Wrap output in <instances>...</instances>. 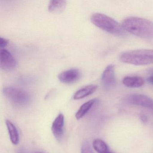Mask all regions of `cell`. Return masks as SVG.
Masks as SVG:
<instances>
[{"mask_svg":"<svg viewBox=\"0 0 153 153\" xmlns=\"http://www.w3.org/2000/svg\"><path fill=\"white\" fill-rule=\"evenodd\" d=\"M6 124L11 143L13 145H17L19 142V136L16 127L12 122L8 120H6Z\"/></svg>","mask_w":153,"mask_h":153,"instance_id":"12","label":"cell"},{"mask_svg":"<svg viewBox=\"0 0 153 153\" xmlns=\"http://www.w3.org/2000/svg\"><path fill=\"white\" fill-rule=\"evenodd\" d=\"M140 118L141 120H142L143 122L146 123L147 121V116L145 115V114H142V115H141V116H140Z\"/></svg>","mask_w":153,"mask_h":153,"instance_id":"18","label":"cell"},{"mask_svg":"<svg viewBox=\"0 0 153 153\" xmlns=\"http://www.w3.org/2000/svg\"><path fill=\"white\" fill-rule=\"evenodd\" d=\"M17 67V62L14 56L5 49L0 50V68L4 71H11Z\"/></svg>","mask_w":153,"mask_h":153,"instance_id":"6","label":"cell"},{"mask_svg":"<svg viewBox=\"0 0 153 153\" xmlns=\"http://www.w3.org/2000/svg\"><path fill=\"white\" fill-rule=\"evenodd\" d=\"M90 20L95 26L109 33L119 36L126 35V31L122 26L113 19L104 14L94 13L91 16Z\"/></svg>","mask_w":153,"mask_h":153,"instance_id":"2","label":"cell"},{"mask_svg":"<svg viewBox=\"0 0 153 153\" xmlns=\"http://www.w3.org/2000/svg\"><path fill=\"white\" fill-rule=\"evenodd\" d=\"M96 101V99H92L82 104L75 114L76 119L79 120L83 118L92 108Z\"/></svg>","mask_w":153,"mask_h":153,"instance_id":"14","label":"cell"},{"mask_svg":"<svg viewBox=\"0 0 153 153\" xmlns=\"http://www.w3.org/2000/svg\"><path fill=\"white\" fill-rule=\"evenodd\" d=\"M147 81L150 84H153V76H150L147 79Z\"/></svg>","mask_w":153,"mask_h":153,"instance_id":"19","label":"cell"},{"mask_svg":"<svg viewBox=\"0 0 153 153\" xmlns=\"http://www.w3.org/2000/svg\"><path fill=\"white\" fill-rule=\"evenodd\" d=\"M98 88L96 85H90L83 87L76 91L73 95L74 100H80L94 94Z\"/></svg>","mask_w":153,"mask_h":153,"instance_id":"10","label":"cell"},{"mask_svg":"<svg viewBox=\"0 0 153 153\" xmlns=\"http://www.w3.org/2000/svg\"><path fill=\"white\" fill-rule=\"evenodd\" d=\"M64 117L62 113H59L52 124L51 131L57 140L60 141L64 134Z\"/></svg>","mask_w":153,"mask_h":153,"instance_id":"9","label":"cell"},{"mask_svg":"<svg viewBox=\"0 0 153 153\" xmlns=\"http://www.w3.org/2000/svg\"><path fill=\"white\" fill-rule=\"evenodd\" d=\"M81 76V71L79 70L71 68L61 72L58 76V78L62 83L70 84L77 81Z\"/></svg>","mask_w":153,"mask_h":153,"instance_id":"7","label":"cell"},{"mask_svg":"<svg viewBox=\"0 0 153 153\" xmlns=\"http://www.w3.org/2000/svg\"><path fill=\"white\" fill-rule=\"evenodd\" d=\"M122 82L123 84L127 87L137 88L144 85L145 84V80L141 77L128 76L123 78Z\"/></svg>","mask_w":153,"mask_h":153,"instance_id":"11","label":"cell"},{"mask_svg":"<svg viewBox=\"0 0 153 153\" xmlns=\"http://www.w3.org/2000/svg\"><path fill=\"white\" fill-rule=\"evenodd\" d=\"M67 6V1L62 0H53L50 1L48 10L52 13L59 14L63 12Z\"/></svg>","mask_w":153,"mask_h":153,"instance_id":"13","label":"cell"},{"mask_svg":"<svg viewBox=\"0 0 153 153\" xmlns=\"http://www.w3.org/2000/svg\"><path fill=\"white\" fill-rule=\"evenodd\" d=\"M5 96L12 104L17 106H23L28 104L31 97L28 93L23 89L13 86L7 87L3 88Z\"/></svg>","mask_w":153,"mask_h":153,"instance_id":"4","label":"cell"},{"mask_svg":"<svg viewBox=\"0 0 153 153\" xmlns=\"http://www.w3.org/2000/svg\"><path fill=\"white\" fill-rule=\"evenodd\" d=\"M126 102L130 104L146 107L153 111V100L149 97L141 94L128 95L125 98Z\"/></svg>","mask_w":153,"mask_h":153,"instance_id":"5","label":"cell"},{"mask_svg":"<svg viewBox=\"0 0 153 153\" xmlns=\"http://www.w3.org/2000/svg\"><path fill=\"white\" fill-rule=\"evenodd\" d=\"M93 146L98 153H105L108 151L106 143L100 139H96L93 141Z\"/></svg>","mask_w":153,"mask_h":153,"instance_id":"15","label":"cell"},{"mask_svg":"<svg viewBox=\"0 0 153 153\" xmlns=\"http://www.w3.org/2000/svg\"><path fill=\"white\" fill-rule=\"evenodd\" d=\"M120 60L127 64L146 65L153 63V50L141 49L125 52L121 54Z\"/></svg>","mask_w":153,"mask_h":153,"instance_id":"3","label":"cell"},{"mask_svg":"<svg viewBox=\"0 0 153 153\" xmlns=\"http://www.w3.org/2000/svg\"><path fill=\"white\" fill-rule=\"evenodd\" d=\"M102 84L106 89L111 88L116 84L114 67L111 64L108 65L103 72L101 78Z\"/></svg>","mask_w":153,"mask_h":153,"instance_id":"8","label":"cell"},{"mask_svg":"<svg viewBox=\"0 0 153 153\" xmlns=\"http://www.w3.org/2000/svg\"><path fill=\"white\" fill-rule=\"evenodd\" d=\"M122 26L126 32L144 39H153V22L137 17H128Z\"/></svg>","mask_w":153,"mask_h":153,"instance_id":"1","label":"cell"},{"mask_svg":"<svg viewBox=\"0 0 153 153\" xmlns=\"http://www.w3.org/2000/svg\"><path fill=\"white\" fill-rule=\"evenodd\" d=\"M8 40L2 37L0 38V47L1 49H4L5 47L7 46L8 44Z\"/></svg>","mask_w":153,"mask_h":153,"instance_id":"17","label":"cell"},{"mask_svg":"<svg viewBox=\"0 0 153 153\" xmlns=\"http://www.w3.org/2000/svg\"><path fill=\"white\" fill-rule=\"evenodd\" d=\"M42 153V152H40V153Z\"/></svg>","mask_w":153,"mask_h":153,"instance_id":"22","label":"cell"},{"mask_svg":"<svg viewBox=\"0 0 153 153\" xmlns=\"http://www.w3.org/2000/svg\"><path fill=\"white\" fill-rule=\"evenodd\" d=\"M111 153V152H110V151H107V152H106V153Z\"/></svg>","mask_w":153,"mask_h":153,"instance_id":"21","label":"cell"},{"mask_svg":"<svg viewBox=\"0 0 153 153\" xmlns=\"http://www.w3.org/2000/svg\"><path fill=\"white\" fill-rule=\"evenodd\" d=\"M148 72H149V74H151V75H152V76H153V68L149 70Z\"/></svg>","mask_w":153,"mask_h":153,"instance_id":"20","label":"cell"},{"mask_svg":"<svg viewBox=\"0 0 153 153\" xmlns=\"http://www.w3.org/2000/svg\"><path fill=\"white\" fill-rule=\"evenodd\" d=\"M81 153H94L91 146L88 140L83 142L81 146Z\"/></svg>","mask_w":153,"mask_h":153,"instance_id":"16","label":"cell"}]
</instances>
